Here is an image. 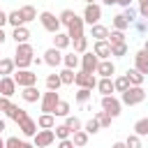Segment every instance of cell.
<instances>
[{"label": "cell", "instance_id": "6da1fadb", "mask_svg": "<svg viewBox=\"0 0 148 148\" xmlns=\"http://www.w3.org/2000/svg\"><path fill=\"white\" fill-rule=\"evenodd\" d=\"M32 58H35V49H32V44H30V42H21V44H16L14 62H16V67H18V69L30 67V65H32Z\"/></svg>", "mask_w": 148, "mask_h": 148}, {"label": "cell", "instance_id": "7a4b0ae2", "mask_svg": "<svg viewBox=\"0 0 148 148\" xmlns=\"http://www.w3.org/2000/svg\"><path fill=\"white\" fill-rule=\"evenodd\" d=\"M143 99H146L143 86H130L125 92H120V102H123L125 106H136V104H141Z\"/></svg>", "mask_w": 148, "mask_h": 148}, {"label": "cell", "instance_id": "3957f363", "mask_svg": "<svg viewBox=\"0 0 148 148\" xmlns=\"http://www.w3.org/2000/svg\"><path fill=\"white\" fill-rule=\"evenodd\" d=\"M56 141H58V136H56L53 127H49V130L39 127V130H37V134L32 136V146H37V148H49V146H53Z\"/></svg>", "mask_w": 148, "mask_h": 148}, {"label": "cell", "instance_id": "277c9868", "mask_svg": "<svg viewBox=\"0 0 148 148\" xmlns=\"http://www.w3.org/2000/svg\"><path fill=\"white\" fill-rule=\"evenodd\" d=\"M99 106H102L106 113H111L113 118H118V116L123 113V102H120L118 97H113V92H111V95H102Z\"/></svg>", "mask_w": 148, "mask_h": 148}, {"label": "cell", "instance_id": "5b68a950", "mask_svg": "<svg viewBox=\"0 0 148 148\" xmlns=\"http://www.w3.org/2000/svg\"><path fill=\"white\" fill-rule=\"evenodd\" d=\"M39 23H42V28L46 30V32H58L60 28H62V23H60V16H56L53 12H39Z\"/></svg>", "mask_w": 148, "mask_h": 148}, {"label": "cell", "instance_id": "8992f818", "mask_svg": "<svg viewBox=\"0 0 148 148\" xmlns=\"http://www.w3.org/2000/svg\"><path fill=\"white\" fill-rule=\"evenodd\" d=\"M12 76H14V81L18 83V88H25V86H35V83H37V74H35L30 67H25V69H18V67H16Z\"/></svg>", "mask_w": 148, "mask_h": 148}, {"label": "cell", "instance_id": "52a82bcc", "mask_svg": "<svg viewBox=\"0 0 148 148\" xmlns=\"http://www.w3.org/2000/svg\"><path fill=\"white\" fill-rule=\"evenodd\" d=\"M58 102H60V95H58V90H49V88H46V92H42L39 109H42L44 113H53Z\"/></svg>", "mask_w": 148, "mask_h": 148}, {"label": "cell", "instance_id": "ba28073f", "mask_svg": "<svg viewBox=\"0 0 148 148\" xmlns=\"http://www.w3.org/2000/svg\"><path fill=\"white\" fill-rule=\"evenodd\" d=\"M99 18H102V5L99 2H88L83 7V21L88 25H92V23H99Z\"/></svg>", "mask_w": 148, "mask_h": 148}, {"label": "cell", "instance_id": "9c48e42d", "mask_svg": "<svg viewBox=\"0 0 148 148\" xmlns=\"http://www.w3.org/2000/svg\"><path fill=\"white\" fill-rule=\"evenodd\" d=\"M74 83H76V88H97V76H95V72H76V76H74Z\"/></svg>", "mask_w": 148, "mask_h": 148}, {"label": "cell", "instance_id": "30bf717a", "mask_svg": "<svg viewBox=\"0 0 148 148\" xmlns=\"http://www.w3.org/2000/svg\"><path fill=\"white\" fill-rule=\"evenodd\" d=\"M18 130H21V134L25 136V139H32L35 134H37V130H39V125H37V120L35 118H30V116H25V118H21L18 123Z\"/></svg>", "mask_w": 148, "mask_h": 148}, {"label": "cell", "instance_id": "8fae6325", "mask_svg": "<svg viewBox=\"0 0 148 148\" xmlns=\"http://www.w3.org/2000/svg\"><path fill=\"white\" fill-rule=\"evenodd\" d=\"M97 65H99V56L95 53V51H86V53H81V69L83 72H97Z\"/></svg>", "mask_w": 148, "mask_h": 148}, {"label": "cell", "instance_id": "7c38bea8", "mask_svg": "<svg viewBox=\"0 0 148 148\" xmlns=\"http://www.w3.org/2000/svg\"><path fill=\"white\" fill-rule=\"evenodd\" d=\"M16 90H18V83L14 81V76H12V74H7V76H0V95L14 97V95H16Z\"/></svg>", "mask_w": 148, "mask_h": 148}, {"label": "cell", "instance_id": "4fadbf2b", "mask_svg": "<svg viewBox=\"0 0 148 148\" xmlns=\"http://www.w3.org/2000/svg\"><path fill=\"white\" fill-rule=\"evenodd\" d=\"M67 35H69L72 39L86 35V21H83V16H74V21L67 25Z\"/></svg>", "mask_w": 148, "mask_h": 148}, {"label": "cell", "instance_id": "5bb4252c", "mask_svg": "<svg viewBox=\"0 0 148 148\" xmlns=\"http://www.w3.org/2000/svg\"><path fill=\"white\" fill-rule=\"evenodd\" d=\"M44 65H49V67H58V65H62V51H60L58 46L46 49V51H44Z\"/></svg>", "mask_w": 148, "mask_h": 148}, {"label": "cell", "instance_id": "9a60e30c", "mask_svg": "<svg viewBox=\"0 0 148 148\" xmlns=\"http://www.w3.org/2000/svg\"><path fill=\"white\" fill-rule=\"evenodd\" d=\"M21 99H23L25 104H35V102H39V99H42V92H39L37 83H35V86H25V88H21Z\"/></svg>", "mask_w": 148, "mask_h": 148}, {"label": "cell", "instance_id": "2e32d148", "mask_svg": "<svg viewBox=\"0 0 148 148\" xmlns=\"http://www.w3.org/2000/svg\"><path fill=\"white\" fill-rule=\"evenodd\" d=\"M92 51L99 56V60H104V58H111V42H109V39H95V44H92Z\"/></svg>", "mask_w": 148, "mask_h": 148}, {"label": "cell", "instance_id": "e0dca14e", "mask_svg": "<svg viewBox=\"0 0 148 148\" xmlns=\"http://www.w3.org/2000/svg\"><path fill=\"white\" fill-rule=\"evenodd\" d=\"M134 67H136L141 74L148 76V51H146V49H139V51L134 53Z\"/></svg>", "mask_w": 148, "mask_h": 148}, {"label": "cell", "instance_id": "ac0fdd59", "mask_svg": "<svg viewBox=\"0 0 148 148\" xmlns=\"http://www.w3.org/2000/svg\"><path fill=\"white\" fill-rule=\"evenodd\" d=\"M95 74H99V76H113V74H116V65H113V60H111V58L99 60V65H97V72H95Z\"/></svg>", "mask_w": 148, "mask_h": 148}, {"label": "cell", "instance_id": "d6986e66", "mask_svg": "<svg viewBox=\"0 0 148 148\" xmlns=\"http://www.w3.org/2000/svg\"><path fill=\"white\" fill-rule=\"evenodd\" d=\"M16 44H21V42H28L30 39V30L25 28V23L23 25H16V28H12V35H9Z\"/></svg>", "mask_w": 148, "mask_h": 148}, {"label": "cell", "instance_id": "ffe728a7", "mask_svg": "<svg viewBox=\"0 0 148 148\" xmlns=\"http://www.w3.org/2000/svg\"><path fill=\"white\" fill-rule=\"evenodd\" d=\"M81 65V53L76 51H69V53H62V67H69V69H76Z\"/></svg>", "mask_w": 148, "mask_h": 148}, {"label": "cell", "instance_id": "44dd1931", "mask_svg": "<svg viewBox=\"0 0 148 148\" xmlns=\"http://www.w3.org/2000/svg\"><path fill=\"white\" fill-rule=\"evenodd\" d=\"M97 90H99L102 95L116 92V88H113V76H99V79H97Z\"/></svg>", "mask_w": 148, "mask_h": 148}, {"label": "cell", "instance_id": "7402d4cb", "mask_svg": "<svg viewBox=\"0 0 148 148\" xmlns=\"http://www.w3.org/2000/svg\"><path fill=\"white\" fill-rule=\"evenodd\" d=\"M69 44H72V37H69L67 32H60V30H58V32H53V46H58L60 51H65Z\"/></svg>", "mask_w": 148, "mask_h": 148}, {"label": "cell", "instance_id": "603a6c76", "mask_svg": "<svg viewBox=\"0 0 148 148\" xmlns=\"http://www.w3.org/2000/svg\"><path fill=\"white\" fill-rule=\"evenodd\" d=\"M90 37L92 39H106L109 37V28L102 25V23H92L90 25Z\"/></svg>", "mask_w": 148, "mask_h": 148}, {"label": "cell", "instance_id": "cb8c5ba5", "mask_svg": "<svg viewBox=\"0 0 148 148\" xmlns=\"http://www.w3.org/2000/svg\"><path fill=\"white\" fill-rule=\"evenodd\" d=\"M5 116H7L9 120H14V123H18L21 118H25V116H28V111H25L23 106H18V104H12V109H9V111H7Z\"/></svg>", "mask_w": 148, "mask_h": 148}, {"label": "cell", "instance_id": "d4e9b609", "mask_svg": "<svg viewBox=\"0 0 148 148\" xmlns=\"http://www.w3.org/2000/svg\"><path fill=\"white\" fill-rule=\"evenodd\" d=\"M125 74H127V79H130V83H132V86H143V81H146V74H141L136 67L127 69Z\"/></svg>", "mask_w": 148, "mask_h": 148}, {"label": "cell", "instance_id": "484cf974", "mask_svg": "<svg viewBox=\"0 0 148 148\" xmlns=\"http://www.w3.org/2000/svg\"><path fill=\"white\" fill-rule=\"evenodd\" d=\"M14 69H16V62H14V58H0V76L14 74Z\"/></svg>", "mask_w": 148, "mask_h": 148}, {"label": "cell", "instance_id": "4316f807", "mask_svg": "<svg viewBox=\"0 0 148 148\" xmlns=\"http://www.w3.org/2000/svg\"><path fill=\"white\" fill-rule=\"evenodd\" d=\"M7 23H9L12 28H16V25H23V23H25V18H23L21 9H12V12L7 14Z\"/></svg>", "mask_w": 148, "mask_h": 148}, {"label": "cell", "instance_id": "83f0119b", "mask_svg": "<svg viewBox=\"0 0 148 148\" xmlns=\"http://www.w3.org/2000/svg\"><path fill=\"white\" fill-rule=\"evenodd\" d=\"M130 51L127 42H118V44H111V58H125Z\"/></svg>", "mask_w": 148, "mask_h": 148}, {"label": "cell", "instance_id": "f1b7e54d", "mask_svg": "<svg viewBox=\"0 0 148 148\" xmlns=\"http://www.w3.org/2000/svg\"><path fill=\"white\" fill-rule=\"evenodd\" d=\"M37 125H39V127H44V130L56 127V113H44V111H42V116L37 118Z\"/></svg>", "mask_w": 148, "mask_h": 148}, {"label": "cell", "instance_id": "f546056e", "mask_svg": "<svg viewBox=\"0 0 148 148\" xmlns=\"http://www.w3.org/2000/svg\"><path fill=\"white\" fill-rule=\"evenodd\" d=\"M130 86H132V83H130L127 74H120V76H116V79H113V88H116V92H125Z\"/></svg>", "mask_w": 148, "mask_h": 148}, {"label": "cell", "instance_id": "4dcf8cb0", "mask_svg": "<svg viewBox=\"0 0 148 148\" xmlns=\"http://www.w3.org/2000/svg\"><path fill=\"white\" fill-rule=\"evenodd\" d=\"M58 74H60V81H62V86H72V83H74V76H76V72H74V69H69V67H62Z\"/></svg>", "mask_w": 148, "mask_h": 148}, {"label": "cell", "instance_id": "1f68e13d", "mask_svg": "<svg viewBox=\"0 0 148 148\" xmlns=\"http://www.w3.org/2000/svg\"><path fill=\"white\" fill-rule=\"evenodd\" d=\"M5 146L7 148H28L30 143L25 141V136L21 139V136H9V139H5Z\"/></svg>", "mask_w": 148, "mask_h": 148}, {"label": "cell", "instance_id": "d6a6232c", "mask_svg": "<svg viewBox=\"0 0 148 148\" xmlns=\"http://www.w3.org/2000/svg\"><path fill=\"white\" fill-rule=\"evenodd\" d=\"M18 9H21V14H23L25 23H30V21H37V9H35L32 5H23V7H18Z\"/></svg>", "mask_w": 148, "mask_h": 148}, {"label": "cell", "instance_id": "836d02e7", "mask_svg": "<svg viewBox=\"0 0 148 148\" xmlns=\"http://www.w3.org/2000/svg\"><path fill=\"white\" fill-rule=\"evenodd\" d=\"M69 109H72L69 102H67V99H60V102L56 104V111H53V113H56V118H65V116H69Z\"/></svg>", "mask_w": 148, "mask_h": 148}, {"label": "cell", "instance_id": "e575fe53", "mask_svg": "<svg viewBox=\"0 0 148 148\" xmlns=\"http://www.w3.org/2000/svg\"><path fill=\"white\" fill-rule=\"evenodd\" d=\"M72 139H74V146H79V148H81V146H86V143H88L90 134H88L86 130H76V132L72 134Z\"/></svg>", "mask_w": 148, "mask_h": 148}, {"label": "cell", "instance_id": "d590c367", "mask_svg": "<svg viewBox=\"0 0 148 148\" xmlns=\"http://www.w3.org/2000/svg\"><path fill=\"white\" fill-rule=\"evenodd\" d=\"M134 132L139 136H148V116H143V118H139L134 123Z\"/></svg>", "mask_w": 148, "mask_h": 148}, {"label": "cell", "instance_id": "8d00e7d4", "mask_svg": "<svg viewBox=\"0 0 148 148\" xmlns=\"http://www.w3.org/2000/svg\"><path fill=\"white\" fill-rule=\"evenodd\" d=\"M111 25H113V28H118V30H127V28H130L132 23H130V21H127V18L123 16V12H120V14H116V16H113Z\"/></svg>", "mask_w": 148, "mask_h": 148}, {"label": "cell", "instance_id": "74e56055", "mask_svg": "<svg viewBox=\"0 0 148 148\" xmlns=\"http://www.w3.org/2000/svg\"><path fill=\"white\" fill-rule=\"evenodd\" d=\"M106 39H109L111 44H118V42H127V39H125V30H118V28H111Z\"/></svg>", "mask_w": 148, "mask_h": 148}, {"label": "cell", "instance_id": "f35d334b", "mask_svg": "<svg viewBox=\"0 0 148 148\" xmlns=\"http://www.w3.org/2000/svg\"><path fill=\"white\" fill-rule=\"evenodd\" d=\"M72 46H74V51H76V53H86V51H88V37L83 35V37L72 39Z\"/></svg>", "mask_w": 148, "mask_h": 148}, {"label": "cell", "instance_id": "ab89813d", "mask_svg": "<svg viewBox=\"0 0 148 148\" xmlns=\"http://www.w3.org/2000/svg\"><path fill=\"white\" fill-rule=\"evenodd\" d=\"M65 125L72 130V134H74L76 130H83V123H81L76 116H72V113H69V116H65Z\"/></svg>", "mask_w": 148, "mask_h": 148}, {"label": "cell", "instance_id": "60d3db41", "mask_svg": "<svg viewBox=\"0 0 148 148\" xmlns=\"http://www.w3.org/2000/svg\"><path fill=\"white\" fill-rule=\"evenodd\" d=\"M83 130H86L88 134H97V132L102 130V125H99V120H97V118L92 116V118H90L88 123H83Z\"/></svg>", "mask_w": 148, "mask_h": 148}, {"label": "cell", "instance_id": "b9f144b4", "mask_svg": "<svg viewBox=\"0 0 148 148\" xmlns=\"http://www.w3.org/2000/svg\"><path fill=\"white\" fill-rule=\"evenodd\" d=\"M123 16H125L130 23H134V21L139 18V7H132V5H130V7H123Z\"/></svg>", "mask_w": 148, "mask_h": 148}, {"label": "cell", "instance_id": "7bdbcfd3", "mask_svg": "<svg viewBox=\"0 0 148 148\" xmlns=\"http://www.w3.org/2000/svg\"><path fill=\"white\" fill-rule=\"evenodd\" d=\"M58 16H60V23H62V25L67 28V25H69V23L74 21V16H76V12H74V9H62V12L58 14Z\"/></svg>", "mask_w": 148, "mask_h": 148}, {"label": "cell", "instance_id": "ee69618b", "mask_svg": "<svg viewBox=\"0 0 148 148\" xmlns=\"http://www.w3.org/2000/svg\"><path fill=\"white\" fill-rule=\"evenodd\" d=\"M60 86H62L60 74H49V76H46V88H49V90H58Z\"/></svg>", "mask_w": 148, "mask_h": 148}, {"label": "cell", "instance_id": "f6af8a7d", "mask_svg": "<svg viewBox=\"0 0 148 148\" xmlns=\"http://www.w3.org/2000/svg\"><path fill=\"white\" fill-rule=\"evenodd\" d=\"M90 97H92V90H90V88H79V90H76V102H79V104L90 102Z\"/></svg>", "mask_w": 148, "mask_h": 148}, {"label": "cell", "instance_id": "bcb514c9", "mask_svg": "<svg viewBox=\"0 0 148 148\" xmlns=\"http://www.w3.org/2000/svg\"><path fill=\"white\" fill-rule=\"evenodd\" d=\"M95 118L99 120V125H102V127H111V120H113V116H111V113H106L104 109H102V111H97V113H95Z\"/></svg>", "mask_w": 148, "mask_h": 148}, {"label": "cell", "instance_id": "7dc6e473", "mask_svg": "<svg viewBox=\"0 0 148 148\" xmlns=\"http://www.w3.org/2000/svg\"><path fill=\"white\" fill-rule=\"evenodd\" d=\"M53 132H56V136H58V139H67V136H72V130H69L65 123H62V125H56V127H53Z\"/></svg>", "mask_w": 148, "mask_h": 148}, {"label": "cell", "instance_id": "c3c4849f", "mask_svg": "<svg viewBox=\"0 0 148 148\" xmlns=\"http://www.w3.org/2000/svg\"><path fill=\"white\" fill-rule=\"evenodd\" d=\"M125 143H127V148H139V146H141V136L134 132V134H130V136L125 139Z\"/></svg>", "mask_w": 148, "mask_h": 148}, {"label": "cell", "instance_id": "681fc988", "mask_svg": "<svg viewBox=\"0 0 148 148\" xmlns=\"http://www.w3.org/2000/svg\"><path fill=\"white\" fill-rule=\"evenodd\" d=\"M12 104H14V102H12V97H7V95H0V111H2V113H7V111L12 109Z\"/></svg>", "mask_w": 148, "mask_h": 148}, {"label": "cell", "instance_id": "f907efd6", "mask_svg": "<svg viewBox=\"0 0 148 148\" xmlns=\"http://www.w3.org/2000/svg\"><path fill=\"white\" fill-rule=\"evenodd\" d=\"M58 146L60 148H74V139L67 136V139H58Z\"/></svg>", "mask_w": 148, "mask_h": 148}, {"label": "cell", "instance_id": "816d5d0a", "mask_svg": "<svg viewBox=\"0 0 148 148\" xmlns=\"http://www.w3.org/2000/svg\"><path fill=\"white\" fill-rule=\"evenodd\" d=\"M139 16L141 18H148V2H141L139 5Z\"/></svg>", "mask_w": 148, "mask_h": 148}, {"label": "cell", "instance_id": "f5cc1de1", "mask_svg": "<svg viewBox=\"0 0 148 148\" xmlns=\"http://www.w3.org/2000/svg\"><path fill=\"white\" fill-rule=\"evenodd\" d=\"M7 14H9V12H5V9H0V28H5V25H9V23H7Z\"/></svg>", "mask_w": 148, "mask_h": 148}, {"label": "cell", "instance_id": "db71d44e", "mask_svg": "<svg viewBox=\"0 0 148 148\" xmlns=\"http://www.w3.org/2000/svg\"><path fill=\"white\" fill-rule=\"evenodd\" d=\"M32 65H37V67H39V65H44V56H42V58H39V56H35V58H32Z\"/></svg>", "mask_w": 148, "mask_h": 148}, {"label": "cell", "instance_id": "11a10c76", "mask_svg": "<svg viewBox=\"0 0 148 148\" xmlns=\"http://www.w3.org/2000/svg\"><path fill=\"white\" fill-rule=\"evenodd\" d=\"M5 42H7V32H5V30H2V28H0V46H2V44H5Z\"/></svg>", "mask_w": 148, "mask_h": 148}, {"label": "cell", "instance_id": "9f6ffc18", "mask_svg": "<svg viewBox=\"0 0 148 148\" xmlns=\"http://www.w3.org/2000/svg\"><path fill=\"white\" fill-rule=\"evenodd\" d=\"M113 148H127V143H125V141H116V143H113Z\"/></svg>", "mask_w": 148, "mask_h": 148}, {"label": "cell", "instance_id": "6f0895ef", "mask_svg": "<svg viewBox=\"0 0 148 148\" xmlns=\"http://www.w3.org/2000/svg\"><path fill=\"white\" fill-rule=\"evenodd\" d=\"M7 130V123H5V118H0V134Z\"/></svg>", "mask_w": 148, "mask_h": 148}, {"label": "cell", "instance_id": "680465c9", "mask_svg": "<svg viewBox=\"0 0 148 148\" xmlns=\"http://www.w3.org/2000/svg\"><path fill=\"white\" fill-rule=\"evenodd\" d=\"M99 2H102V5H109V7H111V5H118V0H99Z\"/></svg>", "mask_w": 148, "mask_h": 148}, {"label": "cell", "instance_id": "91938a15", "mask_svg": "<svg viewBox=\"0 0 148 148\" xmlns=\"http://www.w3.org/2000/svg\"><path fill=\"white\" fill-rule=\"evenodd\" d=\"M118 5H120V7H130V5H132V0H118Z\"/></svg>", "mask_w": 148, "mask_h": 148}, {"label": "cell", "instance_id": "94428289", "mask_svg": "<svg viewBox=\"0 0 148 148\" xmlns=\"http://www.w3.org/2000/svg\"><path fill=\"white\" fill-rule=\"evenodd\" d=\"M81 106H83V111H92V104H90V102H86V104H81Z\"/></svg>", "mask_w": 148, "mask_h": 148}, {"label": "cell", "instance_id": "6125c7cd", "mask_svg": "<svg viewBox=\"0 0 148 148\" xmlns=\"http://www.w3.org/2000/svg\"><path fill=\"white\" fill-rule=\"evenodd\" d=\"M0 148H5V139H2V134H0Z\"/></svg>", "mask_w": 148, "mask_h": 148}, {"label": "cell", "instance_id": "be15d7a7", "mask_svg": "<svg viewBox=\"0 0 148 148\" xmlns=\"http://www.w3.org/2000/svg\"><path fill=\"white\" fill-rule=\"evenodd\" d=\"M83 2H86V5H88V2H99V0H83Z\"/></svg>", "mask_w": 148, "mask_h": 148}, {"label": "cell", "instance_id": "e7e4bbea", "mask_svg": "<svg viewBox=\"0 0 148 148\" xmlns=\"http://www.w3.org/2000/svg\"><path fill=\"white\" fill-rule=\"evenodd\" d=\"M143 49H146V51H148V39H146V42H143Z\"/></svg>", "mask_w": 148, "mask_h": 148}, {"label": "cell", "instance_id": "03108f58", "mask_svg": "<svg viewBox=\"0 0 148 148\" xmlns=\"http://www.w3.org/2000/svg\"><path fill=\"white\" fill-rule=\"evenodd\" d=\"M136 2H139V5H141V2H148V0H136Z\"/></svg>", "mask_w": 148, "mask_h": 148}]
</instances>
